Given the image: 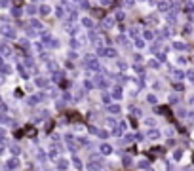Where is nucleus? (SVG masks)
I'll use <instances>...</instances> for the list:
<instances>
[{"label": "nucleus", "mask_w": 194, "mask_h": 171, "mask_svg": "<svg viewBox=\"0 0 194 171\" xmlns=\"http://www.w3.org/2000/svg\"><path fill=\"white\" fill-rule=\"evenodd\" d=\"M0 34H4L6 38H15V29L10 27L8 23H2L0 25Z\"/></svg>", "instance_id": "1"}, {"label": "nucleus", "mask_w": 194, "mask_h": 171, "mask_svg": "<svg viewBox=\"0 0 194 171\" xmlns=\"http://www.w3.org/2000/svg\"><path fill=\"white\" fill-rule=\"evenodd\" d=\"M12 50H10V46L4 44V42H0V55H10Z\"/></svg>", "instance_id": "2"}, {"label": "nucleus", "mask_w": 194, "mask_h": 171, "mask_svg": "<svg viewBox=\"0 0 194 171\" xmlns=\"http://www.w3.org/2000/svg\"><path fill=\"white\" fill-rule=\"evenodd\" d=\"M103 27H105V29L114 27V19H112V17H105V19H103Z\"/></svg>", "instance_id": "3"}, {"label": "nucleus", "mask_w": 194, "mask_h": 171, "mask_svg": "<svg viewBox=\"0 0 194 171\" xmlns=\"http://www.w3.org/2000/svg\"><path fill=\"white\" fill-rule=\"evenodd\" d=\"M82 25H84V27H88V29H91V27H93V21H91L90 17H84V19H82Z\"/></svg>", "instance_id": "4"}, {"label": "nucleus", "mask_w": 194, "mask_h": 171, "mask_svg": "<svg viewBox=\"0 0 194 171\" xmlns=\"http://www.w3.org/2000/svg\"><path fill=\"white\" fill-rule=\"evenodd\" d=\"M40 14H42V15H48V14H50V6H46V4H44V6L40 8Z\"/></svg>", "instance_id": "5"}, {"label": "nucleus", "mask_w": 194, "mask_h": 171, "mask_svg": "<svg viewBox=\"0 0 194 171\" xmlns=\"http://www.w3.org/2000/svg\"><path fill=\"white\" fill-rule=\"evenodd\" d=\"M50 40H51L50 32H42V42H50Z\"/></svg>", "instance_id": "6"}, {"label": "nucleus", "mask_w": 194, "mask_h": 171, "mask_svg": "<svg viewBox=\"0 0 194 171\" xmlns=\"http://www.w3.org/2000/svg\"><path fill=\"white\" fill-rule=\"evenodd\" d=\"M12 14H14L15 17H19V15H21V8H14L12 10Z\"/></svg>", "instance_id": "7"}, {"label": "nucleus", "mask_w": 194, "mask_h": 171, "mask_svg": "<svg viewBox=\"0 0 194 171\" xmlns=\"http://www.w3.org/2000/svg\"><path fill=\"white\" fill-rule=\"evenodd\" d=\"M160 10H162V12H166L167 8H169V6H167V2H160V6H158Z\"/></svg>", "instance_id": "8"}, {"label": "nucleus", "mask_w": 194, "mask_h": 171, "mask_svg": "<svg viewBox=\"0 0 194 171\" xmlns=\"http://www.w3.org/2000/svg\"><path fill=\"white\" fill-rule=\"evenodd\" d=\"M145 38H147V40H152V32H150V31H145Z\"/></svg>", "instance_id": "9"}, {"label": "nucleus", "mask_w": 194, "mask_h": 171, "mask_svg": "<svg viewBox=\"0 0 194 171\" xmlns=\"http://www.w3.org/2000/svg\"><path fill=\"white\" fill-rule=\"evenodd\" d=\"M177 48V50H185V44H181V42H175V44H173Z\"/></svg>", "instance_id": "10"}, {"label": "nucleus", "mask_w": 194, "mask_h": 171, "mask_svg": "<svg viewBox=\"0 0 194 171\" xmlns=\"http://www.w3.org/2000/svg\"><path fill=\"white\" fill-rule=\"evenodd\" d=\"M27 12H29V14H36V8H34V6H29Z\"/></svg>", "instance_id": "11"}, {"label": "nucleus", "mask_w": 194, "mask_h": 171, "mask_svg": "<svg viewBox=\"0 0 194 171\" xmlns=\"http://www.w3.org/2000/svg\"><path fill=\"white\" fill-rule=\"evenodd\" d=\"M135 44H137V48H143V46H145V44H143V40H139V38L135 40Z\"/></svg>", "instance_id": "12"}, {"label": "nucleus", "mask_w": 194, "mask_h": 171, "mask_svg": "<svg viewBox=\"0 0 194 171\" xmlns=\"http://www.w3.org/2000/svg\"><path fill=\"white\" fill-rule=\"evenodd\" d=\"M8 6V0H0V8H6Z\"/></svg>", "instance_id": "13"}, {"label": "nucleus", "mask_w": 194, "mask_h": 171, "mask_svg": "<svg viewBox=\"0 0 194 171\" xmlns=\"http://www.w3.org/2000/svg\"><path fill=\"white\" fill-rule=\"evenodd\" d=\"M126 2V6H133V0H124Z\"/></svg>", "instance_id": "14"}, {"label": "nucleus", "mask_w": 194, "mask_h": 171, "mask_svg": "<svg viewBox=\"0 0 194 171\" xmlns=\"http://www.w3.org/2000/svg\"><path fill=\"white\" fill-rule=\"evenodd\" d=\"M2 82H4V76H0V84H2Z\"/></svg>", "instance_id": "15"}]
</instances>
